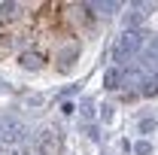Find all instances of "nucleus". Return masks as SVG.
I'll return each instance as SVG.
<instances>
[]
</instances>
